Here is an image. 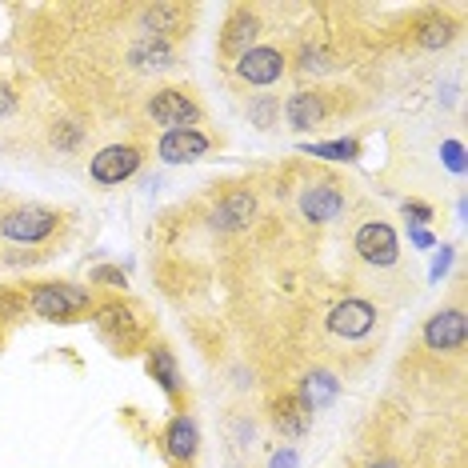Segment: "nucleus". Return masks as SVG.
Returning <instances> with one entry per match:
<instances>
[{
	"label": "nucleus",
	"instance_id": "1",
	"mask_svg": "<svg viewBox=\"0 0 468 468\" xmlns=\"http://www.w3.org/2000/svg\"><path fill=\"white\" fill-rule=\"evenodd\" d=\"M20 301L45 324H77L84 316H92L101 296L92 284L80 281H28L20 284Z\"/></svg>",
	"mask_w": 468,
	"mask_h": 468
},
{
	"label": "nucleus",
	"instance_id": "2",
	"mask_svg": "<svg viewBox=\"0 0 468 468\" xmlns=\"http://www.w3.org/2000/svg\"><path fill=\"white\" fill-rule=\"evenodd\" d=\"M92 324H97L104 345L121 356L153 345V321H148L144 308L133 304L129 296H101L97 308H92Z\"/></svg>",
	"mask_w": 468,
	"mask_h": 468
},
{
	"label": "nucleus",
	"instance_id": "3",
	"mask_svg": "<svg viewBox=\"0 0 468 468\" xmlns=\"http://www.w3.org/2000/svg\"><path fill=\"white\" fill-rule=\"evenodd\" d=\"M69 232V212L48 205H8L0 208V240L16 249H48Z\"/></svg>",
	"mask_w": 468,
	"mask_h": 468
},
{
	"label": "nucleus",
	"instance_id": "4",
	"mask_svg": "<svg viewBox=\"0 0 468 468\" xmlns=\"http://www.w3.org/2000/svg\"><path fill=\"white\" fill-rule=\"evenodd\" d=\"M141 121L161 133L200 129V124H205V104L197 101V92L188 89V84H156L141 101Z\"/></svg>",
	"mask_w": 468,
	"mask_h": 468
},
{
	"label": "nucleus",
	"instance_id": "5",
	"mask_svg": "<svg viewBox=\"0 0 468 468\" xmlns=\"http://www.w3.org/2000/svg\"><path fill=\"white\" fill-rule=\"evenodd\" d=\"M284 109V124L292 133H316L328 129L336 116L348 112V89H324V84H301L296 92H289Z\"/></svg>",
	"mask_w": 468,
	"mask_h": 468
},
{
	"label": "nucleus",
	"instance_id": "6",
	"mask_svg": "<svg viewBox=\"0 0 468 468\" xmlns=\"http://www.w3.org/2000/svg\"><path fill=\"white\" fill-rule=\"evenodd\" d=\"M353 257L365 264L372 276L400 272V261H404L400 237L380 212H368V217H360L353 225Z\"/></svg>",
	"mask_w": 468,
	"mask_h": 468
},
{
	"label": "nucleus",
	"instance_id": "7",
	"mask_svg": "<svg viewBox=\"0 0 468 468\" xmlns=\"http://www.w3.org/2000/svg\"><path fill=\"white\" fill-rule=\"evenodd\" d=\"M348 205H353V193L333 173L308 176L301 185V193H296V212H301L308 225H333V220H340L348 212Z\"/></svg>",
	"mask_w": 468,
	"mask_h": 468
},
{
	"label": "nucleus",
	"instance_id": "8",
	"mask_svg": "<svg viewBox=\"0 0 468 468\" xmlns=\"http://www.w3.org/2000/svg\"><path fill=\"white\" fill-rule=\"evenodd\" d=\"M380 328V304L368 296H340L324 313V333L336 345H365Z\"/></svg>",
	"mask_w": 468,
	"mask_h": 468
},
{
	"label": "nucleus",
	"instance_id": "9",
	"mask_svg": "<svg viewBox=\"0 0 468 468\" xmlns=\"http://www.w3.org/2000/svg\"><path fill=\"white\" fill-rule=\"evenodd\" d=\"M264 33H269V25H264V13H261L257 5H232L229 16H225V25H220V33H217L220 69L229 72L244 57V52L261 45Z\"/></svg>",
	"mask_w": 468,
	"mask_h": 468
},
{
	"label": "nucleus",
	"instance_id": "10",
	"mask_svg": "<svg viewBox=\"0 0 468 468\" xmlns=\"http://www.w3.org/2000/svg\"><path fill=\"white\" fill-rule=\"evenodd\" d=\"M464 340H468V316H464V304H444L436 308L429 321L420 324V353H429L436 360H461L464 353Z\"/></svg>",
	"mask_w": 468,
	"mask_h": 468
},
{
	"label": "nucleus",
	"instance_id": "11",
	"mask_svg": "<svg viewBox=\"0 0 468 468\" xmlns=\"http://www.w3.org/2000/svg\"><path fill=\"white\" fill-rule=\"evenodd\" d=\"M289 77V48L284 45H261L249 48L237 65L229 69V80L232 89L249 92V89H272V84H281Z\"/></svg>",
	"mask_w": 468,
	"mask_h": 468
},
{
	"label": "nucleus",
	"instance_id": "12",
	"mask_svg": "<svg viewBox=\"0 0 468 468\" xmlns=\"http://www.w3.org/2000/svg\"><path fill=\"white\" fill-rule=\"evenodd\" d=\"M193 20H197V8L193 5H141L136 8V28L141 37H153V40H165V45L176 48V40H185L193 33Z\"/></svg>",
	"mask_w": 468,
	"mask_h": 468
},
{
	"label": "nucleus",
	"instance_id": "13",
	"mask_svg": "<svg viewBox=\"0 0 468 468\" xmlns=\"http://www.w3.org/2000/svg\"><path fill=\"white\" fill-rule=\"evenodd\" d=\"M144 153L148 148L141 141H121V144H104L97 156L89 161V176L97 180L101 188H116L124 180H133L144 165Z\"/></svg>",
	"mask_w": 468,
	"mask_h": 468
},
{
	"label": "nucleus",
	"instance_id": "14",
	"mask_svg": "<svg viewBox=\"0 0 468 468\" xmlns=\"http://www.w3.org/2000/svg\"><path fill=\"white\" fill-rule=\"evenodd\" d=\"M345 52L336 45H328L324 37H304L296 52H289V72L296 80H324V77H336L340 69H345Z\"/></svg>",
	"mask_w": 468,
	"mask_h": 468
},
{
	"label": "nucleus",
	"instance_id": "15",
	"mask_svg": "<svg viewBox=\"0 0 468 468\" xmlns=\"http://www.w3.org/2000/svg\"><path fill=\"white\" fill-rule=\"evenodd\" d=\"M156 444H161V456L168 461V468H193L197 456H200V424L193 412H173L168 424L156 436Z\"/></svg>",
	"mask_w": 468,
	"mask_h": 468
},
{
	"label": "nucleus",
	"instance_id": "16",
	"mask_svg": "<svg viewBox=\"0 0 468 468\" xmlns=\"http://www.w3.org/2000/svg\"><path fill=\"white\" fill-rule=\"evenodd\" d=\"M257 217H261L257 188L237 185V188H229V193L217 197V205L208 212V229L212 232H244Z\"/></svg>",
	"mask_w": 468,
	"mask_h": 468
},
{
	"label": "nucleus",
	"instance_id": "17",
	"mask_svg": "<svg viewBox=\"0 0 468 468\" xmlns=\"http://www.w3.org/2000/svg\"><path fill=\"white\" fill-rule=\"evenodd\" d=\"M212 136L205 129H173V133H161L156 136V156L165 165H197L212 153Z\"/></svg>",
	"mask_w": 468,
	"mask_h": 468
},
{
	"label": "nucleus",
	"instance_id": "18",
	"mask_svg": "<svg viewBox=\"0 0 468 468\" xmlns=\"http://www.w3.org/2000/svg\"><path fill=\"white\" fill-rule=\"evenodd\" d=\"M269 424L276 436L284 441H301V436L313 429V412L301 404V397L289 388V392H272L269 397Z\"/></svg>",
	"mask_w": 468,
	"mask_h": 468
},
{
	"label": "nucleus",
	"instance_id": "19",
	"mask_svg": "<svg viewBox=\"0 0 468 468\" xmlns=\"http://www.w3.org/2000/svg\"><path fill=\"white\" fill-rule=\"evenodd\" d=\"M144 372L156 380V388H161L168 400L185 397V372H180V360L165 340H156V345L144 348Z\"/></svg>",
	"mask_w": 468,
	"mask_h": 468
},
{
	"label": "nucleus",
	"instance_id": "20",
	"mask_svg": "<svg viewBox=\"0 0 468 468\" xmlns=\"http://www.w3.org/2000/svg\"><path fill=\"white\" fill-rule=\"evenodd\" d=\"M296 397H301V404L308 412H321L328 409V404H336L340 397V377L333 368H308L304 377H301V385L292 388Z\"/></svg>",
	"mask_w": 468,
	"mask_h": 468
},
{
	"label": "nucleus",
	"instance_id": "21",
	"mask_svg": "<svg viewBox=\"0 0 468 468\" xmlns=\"http://www.w3.org/2000/svg\"><path fill=\"white\" fill-rule=\"evenodd\" d=\"M129 65L141 72H168L176 65V48L165 45V40H153V37H136L129 45Z\"/></svg>",
	"mask_w": 468,
	"mask_h": 468
},
{
	"label": "nucleus",
	"instance_id": "22",
	"mask_svg": "<svg viewBox=\"0 0 468 468\" xmlns=\"http://www.w3.org/2000/svg\"><path fill=\"white\" fill-rule=\"evenodd\" d=\"M456 33H461V20H452V16H441V13H429L417 25V45L424 52H441V48H449Z\"/></svg>",
	"mask_w": 468,
	"mask_h": 468
},
{
	"label": "nucleus",
	"instance_id": "23",
	"mask_svg": "<svg viewBox=\"0 0 468 468\" xmlns=\"http://www.w3.org/2000/svg\"><path fill=\"white\" fill-rule=\"evenodd\" d=\"M244 116H249V124L252 129H261V133H272L276 124H281V97L276 92H249V101H244Z\"/></svg>",
	"mask_w": 468,
	"mask_h": 468
},
{
	"label": "nucleus",
	"instance_id": "24",
	"mask_svg": "<svg viewBox=\"0 0 468 468\" xmlns=\"http://www.w3.org/2000/svg\"><path fill=\"white\" fill-rule=\"evenodd\" d=\"M84 141H89V129H84L80 121H52L48 124V148L52 153H65V156H72V153H80L84 148Z\"/></svg>",
	"mask_w": 468,
	"mask_h": 468
},
{
	"label": "nucleus",
	"instance_id": "25",
	"mask_svg": "<svg viewBox=\"0 0 468 468\" xmlns=\"http://www.w3.org/2000/svg\"><path fill=\"white\" fill-rule=\"evenodd\" d=\"M308 156H324V161H356L360 156V141L356 136H340V141L328 144H304Z\"/></svg>",
	"mask_w": 468,
	"mask_h": 468
},
{
	"label": "nucleus",
	"instance_id": "26",
	"mask_svg": "<svg viewBox=\"0 0 468 468\" xmlns=\"http://www.w3.org/2000/svg\"><path fill=\"white\" fill-rule=\"evenodd\" d=\"M89 284H92V289H104L109 296H124V284H129V276L116 269V264H97V269L89 272Z\"/></svg>",
	"mask_w": 468,
	"mask_h": 468
},
{
	"label": "nucleus",
	"instance_id": "27",
	"mask_svg": "<svg viewBox=\"0 0 468 468\" xmlns=\"http://www.w3.org/2000/svg\"><path fill=\"white\" fill-rule=\"evenodd\" d=\"M404 217H409L412 225H429V220H432V208L420 205V200H404Z\"/></svg>",
	"mask_w": 468,
	"mask_h": 468
},
{
	"label": "nucleus",
	"instance_id": "28",
	"mask_svg": "<svg viewBox=\"0 0 468 468\" xmlns=\"http://www.w3.org/2000/svg\"><path fill=\"white\" fill-rule=\"evenodd\" d=\"M360 468H409V464H404L397 452H372V456H368V461L360 464Z\"/></svg>",
	"mask_w": 468,
	"mask_h": 468
},
{
	"label": "nucleus",
	"instance_id": "29",
	"mask_svg": "<svg viewBox=\"0 0 468 468\" xmlns=\"http://www.w3.org/2000/svg\"><path fill=\"white\" fill-rule=\"evenodd\" d=\"M269 468H301V456H296V449H289V444H284V449L269 461Z\"/></svg>",
	"mask_w": 468,
	"mask_h": 468
},
{
	"label": "nucleus",
	"instance_id": "30",
	"mask_svg": "<svg viewBox=\"0 0 468 468\" xmlns=\"http://www.w3.org/2000/svg\"><path fill=\"white\" fill-rule=\"evenodd\" d=\"M16 112V92L8 84H0V116H13Z\"/></svg>",
	"mask_w": 468,
	"mask_h": 468
},
{
	"label": "nucleus",
	"instance_id": "31",
	"mask_svg": "<svg viewBox=\"0 0 468 468\" xmlns=\"http://www.w3.org/2000/svg\"><path fill=\"white\" fill-rule=\"evenodd\" d=\"M412 240H417L420 249H429V244H432V237H429V232H412Z\"/></svg>",
	"mask_w": 468,
	"mask_h": 468
},
{
	"label": "nucleus",
	"instance_id": "32",
	"mask_svg": "<svg viewBox=\"0 0 468 468\" xmlns=\"http://www.w3.org/2000/svg\"><path fill=\"white\" fill-rule=\"evenodd\" d=\"M0 340H5V316H0Z\"/></svg>",
	"mask_w": 468,
	"mask_h": 468
}]
</instances>
